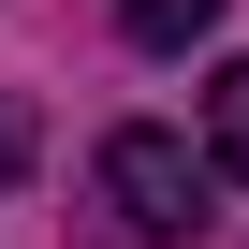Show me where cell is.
Here are the masks:
<instances>
[{
	"label": "cell",
	"mask_w": 249,
	"mask_h": 249,
	"mask_svg": "<svg viewBox=\"0 0 249 249\" xmlns=\"http://www.w3.org/2000/svg\"><path fill=\"white\" fill-rule=\"evenodd\" d=\"M117 30L132 44H191V30H220V0H117Z\"/></svg>",
	"instance_id": "3"
},
{
	"label": "cell",
	"mask_w": 249,
	"mask_h": 249,
	"mask_svg": "<svg viewBox=\"0 0 249 249\" xmlns=\"http://www.w3.org/2000/svg\"><path fill=\"white\" fill-rule=\"evenodd\" d=\"M205 191H220V161H191L176 132H147V117H132V132H103V205L132 220L147 249H176V234H205Z\"/></svg>",
	"instance_id": "1"
},
{
	"label": "cell",
	"mask_w": 249,
	"mask_h": 249,
	"mask_svg": "<svg viewBox=\"0 0 249 249\" xmlns=\"http://www.w3.org/2000/svg\"><path fill=\"white\" fill-rule=\"evenodd\" d=\"M205 132H220V176H249V59H220V88H205Z\"/></svg>",
	"instance_id": "2"
}]
</instances>
